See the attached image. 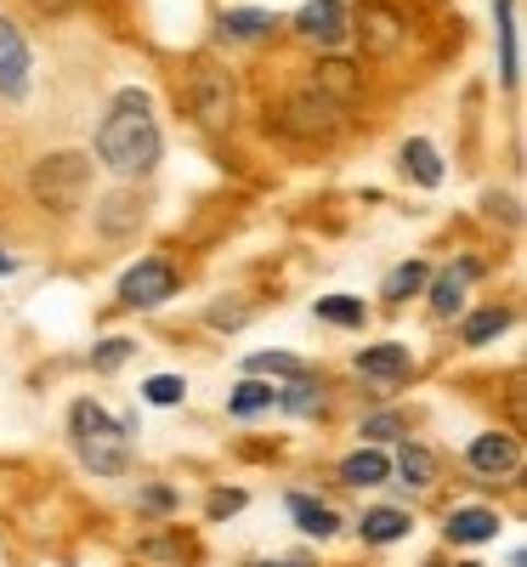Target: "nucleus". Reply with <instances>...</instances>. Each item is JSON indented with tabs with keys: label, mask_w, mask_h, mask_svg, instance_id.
Segmentation results:
<instances>
[{
	"label": "nucleus",
	"mask_w": 527,
	"mask_h": 567,
	"mask_svg": "<svg viewBox=\"0 0 527 567\" xmlns=\"http://www.w3.org/2000/svg\"><path fill=\"white\" fill-rule=\"evenodd\" d=\"M318 318L341 324V329H357V324H364V302H352V295H323V302H318Z\"/></svg>",
	"instance_id": "4be33fe9"
},
{
	"label": "nucleus",
	"mask_w": 527,
	"mask_h": 567,
	"mask_svg": "<svg viewBox=\"0 0 527 567\" xmlns=\"http://www.w3.org/2000/svg\"><path fill=\"white\" fill-rule=\"evenodd\" d=\"M516 460H522V443L511 438V431H488V438L471 443V465H477L482 477H505V472H516Z\"/></svg>",
	"instance_id": "9b49d317"
},
{
	"label": "nucleus",
	"mask_w": 527,
	"mask_h": 567,
	"mask_svg": "<svg viewBox=\"0 0 527 567\" xmlns=\"http://www.w3.org/2000/svg\"><path fill=\"white\" fill-rule=\"evenodd\" d=\"M96 159L119 177H148L159 165V125H153L148 97H137V91L114 97L103 131H96Z\"/></svg>",
	"instance_id": "f257e3e1"
},
{
	"label": "nucleus",
	"mask_w": 527,
	"mask_h": 567,
	"mask_svg": "<svg viewBox=\"0 0 527 567\" xmlns=\"http://www.w3.org/2000/svg\"><path fill=\"white\" fill-rule=\"evenodd\" d=\"M137 222H142V205L130 193H114L108 205H103V233H108V239H114V233H125V227H137Z\"/></svg>",
	"instance_id": "aec40b11"
},
{
	"label": "nucleus",
	"mask_w": 527,
	"mask_h": 567,
	"mask_svg": "<svg viewBox=\"0 0 527 567\" xmlns=\"http://www.w3.org/2000/svg\"><path fill=\"white\" fill-rule=\"evenodd\" d=\"M85 188H91V159L85 154H46L35 165V199L51 216H75L85 205Z\"/></svg>",
	"instance_id": "7ed1b4c3"
},
{
	"label": "nucleus",
	"mask_w": 527,
	"mask_h": 567,
	"mask_svg": "<svg viewBox=\"0 0 527 567\" xmlns=\"http://www.w3.org/2000/svg\"><path fill=\"white\" fill-rule=\"evenodd\" d=\"M142 397H148V404H159V409H171V404H182V381L176 375H153L142 386Z\"/></svg>",
	"instance_id": "cd10ccee"
},
{
	"label": "nucleus",
	"mask_w": 527,
	"mask_h": 567,
	"mask_svg": "<svg viewBox=\"0 0 527 567\" xmlns=\"http://www.w3.org/2000/svg\"><path fill=\"white\" fill-rule=\"evenodd\" d=\"M403 35H409V23L391 12L386 0H364V7H357V41H364L369 57H391L403 46Z\"/></svg>",
	"instance_id": "423d86ee"
},
{
	"label": "nucleus",
	"mask_w": 527,
	"mask_h": 567,
	"mask_svg": "<svg viewBox=\"0 0 527 567\" xmlns=\"http://www.w3.org/2000/svg\"><path fill=\"white\" fill-rule=\"evenodd\" d=\"M505 324H511V313H500V307H488V313L466 318V341H471V347H482V341H493V336H500Z\"/></svg>",
	"instance_id": "a878e982"
},
{
	"label": "nucleus",
	"mask_w": 527,
	"mask_h": 567,
	"mask_svg": "<svg viewBox=\"0 0 527 567\" xmlns=\"http://www.w3.org/2000/svg\"><path fill=\"white\" fill-rule=\"evenodd\" d=\"M75 443H80V460L91 465L96 477H119L125 465H130L125 426H114L96 404H80V409H75Z\"/></svg>",
	"instance_id": "f03ea898"
},
{
	"label": "nucleus",
	"mask_w": 527,
	"mask_h": 567,
	"mask_svg": "<svg viewBox=\"0 0 527 567\" xmlns=\"http://www.w3.org/2000/svg\"><path fill=\"white\" fill-rule=\"evenodd\" d=\"M398 472H403V483H414V488H425L437 477V460L425 454V449H414V443H403V460H398Z\"/></svg>",
	"instance_id": "5701e85b"
},
{
	"label": "nucleus",
	"mask_w": 527,
	"mask_h": 567,
	"mask_svg": "<svg viewBox=\"0 0 527 567\" xmlns=\"http://www.w3.org/2000/svg\"><path fill=\"white\" fill-rule=\"evenodd\" d=\"M278 404V392L273 386H261V381H244L233 392V415H261V409H273Z\"/></svg>",
	"instance_id": "393cba45"
},
{
	"label": "nucleus",
	"mask_w": 527,
	"mask_h": 567,
	"mask_svg": "<svg viewBox=\"0 0 527 567\" xmlns=\"http://www.w3.org/2000/svg\"><path fill=\"white\" fill-rule=\"evenodd\" d=\"M500 63H505V86H516V75H522V63H516V18H511V0H500Z\"/></svg>",
	"instance_id": "6ab92c4d"
},
{
	"label": "nucleus",
	"mask_w": 527,
	"mask_h": 567,
	"mask_svg": "<svg viewBox=\"0 0 527 567\" xmlns=\"http://www.w3.org/2000/svg\"><path fill=\"white\" fill-rule=\"evenodd\" d=\"M466 567H477V562H466Z\"/></svg>",
	"instance_id": "4c0bfd02"
},
{
	"label": "nucleus",
	"mask_w": 527,
	"mask_h": 567,
	"mask_svg": "<svg viewBox=\"0 0 527 567\" xmlns=\"http://www.w3.org/2000/svg\"><path fill=\"white\" fill-rule=\"evenodd\" d=\"M403 171H409L420 188H437V182H443V159H437V148H432V143H420V137H414V143L403 148Z\"/></svg>",
	"instance_id": "2eb2a0df"
},
{
	"label": "nucleus",
	"mask_w": 527,
	"mask_h": 567,
	"mask_svg": "<svg viewBox=\"0 0 527 567\" xmlns=\"http://www.w3.org/2000/svg\"><path fill=\"white\" fill-rule=\"evenodd\" d=\"M420 284H425V267H420V261H409V267H398V273L386 279V295H391V302H403V295H414Z\"/></svg>",
	"instance_id": "bb28decb"
},
{
	"label": "nucleus",
	"mask_w": 527,
	"mask_h": 567,
	"mask_svg": "<svg viewBox=\"0 0 527 567\" xmlns=\"http://www.w3.org/2000/svg\"><path fill=\"white\" fill-rule=\"evenodd\" d=\"M289 517L301 522L307 533H335V511H323L318 499H307V494H295V499H289Z\"/></svg>",
	"instance_id": "412c9836"
},
{
	"label": "nucleus",
	"mask_w": 527,
	"mask_h": 567,
	"mask_svg": "<svg viewBox=\"0 0 527 567\" xmlns=\"http://www.w3.org/2000/svg\"><path fill=\"white\" fill-rule=\"evenodd\" d=\"M255 375H284V381H301L307 370H301V363H295L289 352H255V358H250V381H255Z\"/></svg>",
	"instance_id": "b1692460"
},
{
	"label": "nucleus",
	"mask_w": 527,
	"mask_h": 567,
	"mask_svg": "<svg viewBox=\"0 0 527 567\" xmlns=\"http://www.w3.org/2000/svg\"><path fill=\"white\" fill-rule=\"evenodd\" d=\"M80 0H35V12H46V18H57V12H75Z\"/></svg>",
	"instance_id": "f704fd0d"
},
{
	"label": "nucleus",
	"mask_w": 527,
	"mask_h": 567,
	"mask_svg": "<svg viewBox=\"0 0 527 567\" xmlns=\"http://www.w3.org/2000/svg\"><path fill=\"white\" fill-rule=\"evenodd\" d=\"M482 273V261H459V273H443L437 284H432V307L437 313H459L466 307V284Z\"/></svg>",
	"instance_id": "ddd939ff"
},
{
	"label": "nucleus",
	"mask_w": 527,
	"mask_h": 567,
	"mask_svg": "<svg viewBox=\"0 0 527 567\" xmlns=\"http://www.w3.org/2000/svg\"><path fill=\"white\" fill-rule=\"evenodd\" d=\"M284 409H295V415H312V409H318V392H312V381H307V375H301V381H289Z\"/></svg>",
	"instance_id": "c85d7f7f"
},
{
	"label": "nucleus",
	"mask_w": 527,
	"mask_h": 567,
	"mask_svg": "<svg viewBox=\"0 0 527 567\" xmlns=\"http://www.w3.org/2000/svg\"><path fill=\"white\" fill-rule=\"evenodd\" d=\"M142 506H148V511H171L176 499H171V488H164V483H153V488L142 494Z\"/></svg>",
	"instance_id": "2f4dec72"
},
{
	"label": "nucleus",
	"mask_w": 527,
	"mask_h": 567,
	"mask_svg": "<svg viewBox=\"0 0 527 567\" xmlns=\"http://www.w3.org/2000/svg\"><path fill=\"white\" fill-rule=\"evenodd\" d=\"M0 273H12V261H7V250H0Z\"/></svg>",
	"instance_id": "c9c22d12"
},
{
	"label": "nucleus",
	"mask_w": 527,
	"mask_h": 567,
	"mask_svg": "<svg viewBox=\"0 0 527 567\" xmlns=\"http://www.w3.org/2000/svg\"><path fill=\"white\" fill-rule=\"evenodd\" d=\"M341 477H346L352 488H375V483H386V454H375V449H357V454H346Z\"/></svg>",
	"instance_id": "dca6fc26"
},
{
	"label": "nucleus",
	"mask_w": 527,
	"mask_h": 567,
	"mask_svg": "<svg viewBox=\"0 0 527 567\" xmlns=\"http://www.w3.org/2000/svg\"><path fill=\"white\" fill-rule=\"evenodd\" d=\"M125 358H130V341H103V347H96V358H91V363H96V370H119Z\"/></svg>",
	"instance_id": "c756f323"
},
{
	"label": "nucleus",
	"mask_w": 527,
	"mask_h": 567,
	"mask_svg": "<svg viewBox=\"0 0 527 567\" xmlns=\"http://www.w3.org/2000/svg\"><path fill=\"white\" fill-rule=\"evenodd\" d=\"M28 91V46L23 35L0 18V97H23Z\"/></svg>",
	"instance_id": "1a4fd4ad"
},
{
	"label": "nucleus",
	"mask_w": 527,
	"mask_h": 567,
	"mask_svg": "<svg viewBox=\"0 0 527 567\" xmlns=\"http://www.w3.org/2000/svg\"><path fill=\"white\" fill-rule=\"evenodd\" d=\"M187 114L205 131H221L233 120V75L216 57H193V80H187Z\"/></svg>",
	"instance_id": "20e7f679"
},
{
	"label": "nucleus",
	"mask_w": 527,
	"mask_h": 567,
	"mask_svg": "<svg viewBox=\"0 0 527 567\" xmlns=\"http://www.w3.org/2000/svg\"><path fill=\"white\" fill-rule=\"evenodd\" d=\"M295 29H301V41H312V46H341L346 41V7L341 0H307Z\"/></svg>",
	"instance_id": "6e6552de"
},
{
	"label": "nucleus",
	"mask_w": 527,
	"mask_h": 567,
	"mask_svg": "<svg viewBox=\"0 0 527 567\" xmlns=\"http://www.w3.org/2000/svg\"><path fill=\"white\" fill-rule=\"evenodd\" d=\"M171 290H176V273H171V261H137L130 273L119 279V302L125 307H159V302H171Z\"/></svg>",
	"instance_id": "0eeeda50"
},
{
	"label": "nucleus",
	"mask_w": 527,
	"mask_h": 567,
	"mask_svg": "<svg viewBox=\"0 0 527 567\" xmlns=\"http://www.w3.org/2000/svg\"><path fill=\"white\" fill-rule=\"evenodd\" d=\"M341 114H346V109H335L329 97H318V91L307 86L301 97H289V103H284V131H289V137L329 143V137L341 131Z\"/></svg>",
	"instance_id": "39448f33"
},
{
	"label": "nucleus",
	"mask_w": 527,
	"mask_h": 567,
	"mask_svg": "<svg viewBox=\"0 0 527 567\" xmlns=\"http://www.w3.org/2000/svg\"><path fill=\"white\" fill-rule=\"evenodd\" d=\"M409 533V517L403 511H369L364 517V540L369 545H391V540H403Z\"/></svg>",
	"instance_id": "a211bd4d"
},
{
	"label": "nucleus",
	"mask_w": 527,
	"mask_h": 567,
	"mask_svg": "<svg viewBox=\"0 0 527 567\" xmlns=\"http://www.w3.org/2000/svg\"><path fill=\"white\" fill-rule=\"evenodd\" d=\"M391 431H398V420H391V415H375V420L364 426V438H391Z\"/></svg>",
	"instance_id": "72a5a7b5"
},
{
	"label": "nucleus",
	"mask_w": 527,
	"mask_h": 567,
	"mask_svg": "<svg viewBox=\"0 0 527 567\" xmlns=\"http://www.w3.org/2000/svg\"><path fill=\"white\" fill-rule=\"evenodd\" d=\"M255 567H295V562H255Z\"/></svg>",
	"instance_id": "e433bc0d"
},
{
	"label": "nucleus",
	"mask_w": 527,
	"mask_h": 567,
	"mask_svg": "<svg viewBox=\"0 0 527 567\" xmlns=\"http://www.w3.org/2000/svg\"><path fill=\"white\" fill-rule=\"evenodd\" d=\"M357 370H364L369 381H403L409 375V352L403 347H369V352H357Z\"/></svg>",
	"instance_id": "4468645a"
},
{
	"label": "nucleus",
	"mask_w": 527,
	"mask_h": 567,
	"mask_svg": "<svg viewBox=\"0 0 527 567\" xmlns=\"http://www.w3.org/2000/svg\"><path fill=\"white\" fill-rule=\"evenodd\" d=\"M312 91H318V97H329L335 109H352V103H357V91H364V80H357V69H352V63H341V57H323L318 69H312Z\"/></svg>",
	"instance_id": "9d476101"
},
{
	"label": "nucleus",
	"mask_w": 527,
	"mask_h": 567,
	"mask_svg": "<svg viewBox=\"0 0 527 567\" xmlns=\"http://www.w3.org/2000/svg\"><path fill=\"white\" fill-rule=\"evenodd\" d=\"M239 506H244V494H216L210 499V517H233Z\"/></svg>",
	"instance_id": "473e14b6"
},
{
	"label": "nucleus",
	"mask_w": 527,
	"mask_h": 567,
	"mask_svg": "<svg viewBox=\"0 0 527 567\" xmlns=\"http://www.w3.org/2000/svg\"><path fill=\"white\" fill-rule=\"evenodd\" d=\"M210 324H216V329H233V324H244V307H239V302H216V307H210Z\"/></svg>",
	"instance_id": "7c9ffc66"
},
{
	"label": "nucleus",
	"mask_w": 527,
	"mask_h": 567,
	"mask_svg": "<svg viewBox=\"0 0 527 567\" xmlns=\"http://www.w3.org/2000/svg\"><path fill=\"white\" fill-rule=\"evenodd\" d=\"M221 35L227 41H267L273 35V18L267 12H221Z\"/></svg>",
	"instance_id": "f3484780"
},
{
	"label": "nucleus",
	"mask_w": 527,
	"mask_h": 567,
	"mask_svg": "<svg viewBox=\"0 0 527 567\" xmlns=\"http://www.w3.org/2000/svg\"><path fill=\"white\" fill-rule=\"evenodd\" d=\"M493 533H500V517H493L488 506H466V511L448 517V540L454 545H482V540H493Z\"/></svg>",
	"instance_id": "f8f14e48"
}]
</instances>
